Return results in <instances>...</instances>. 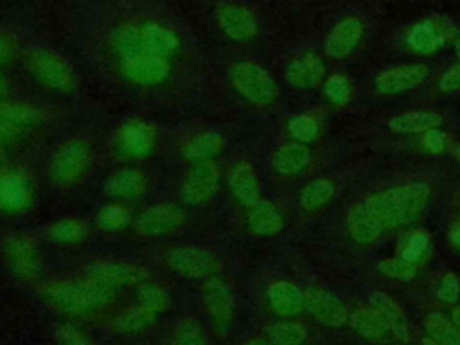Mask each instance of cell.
I'll list each match as a JSON object with an SVG mask.
<instances>
[{
	"instance_id": "6da1fadb",
	"label": "cell",
	"mask_w": 460,
	"mask_h": 345,
	"mask_svg": "<svg viewBox=\"0 0 460 345\" xmlns=\"http://www.w3.org/2000/svg\"><path fill=\"white\" fill-rule=\"evenodd\" d=\"M429 196L431 189L424 181H410L367 196L350 208L347 230L358 244H372L383 234L417 221Z\"/></svg>"
},
{
	"instance_id": "7a4b0ae2",
	"label": "cell",
	"mask_w": 460,
	"mask_h": 345,
	"mask_svg": "<svg viewBox=\"0 0 460 345\" xmlns=\"http://www.w3.org/2000/svg\"><path fill=\"white\" fill-rule=\"evenodd\" d=\"M43 296L58 311L79 314L104 305L111 296V289L102 288L88 279L84 282L58 280L43 288Z\"/></svg>"
},
{
	"instance_id": "3957f363",
	"label": "cell",
	"mask_w": 460,
	"mask_h": 345,
	"mask_svg": "<svg viewBox=\"0 0 460 345\" xmlns=\"http://www.w3.org/2000/svg\"><path fill=\"white\" fill-rule=\"evenodd\" d=\"M29 72L45 86L58 92H72L77 88V74L74 66L58 52L47 47H32L25 52Z\"/></svg>"
},
{
	"instance_id": "277c9868",
	"label": "cell",
	"mask_w": 460,
	"mask_h": 345,
	"mask_svg": "<svg viewBox=\"0 0 460 345\" xmlns=\"http://www.w3.org/2000/svg\"><path fill=\"white\" fill-rule=\"evenodd\" d=\"M228 77L232 86L255 106H270L279 95V88L271 74L253 61L232 63Z\"/></svg>"
},
{
	"instance_id": "5b68a950",
	"label": "cell",
	"mask_w": 460,
	"mask_h": 345,
	"mask_svg": "<svg viewBox=\"0 0 460 345\" xmlns=\"http://www.w3.org/2000/svg\"><path fill=\"white\" fill-rule=\"evenodd\" d=\"M90 147L79 138L65 142L52 156L49 174L58 185H72L79 181L90 167Z\"/></svg>"
},
{
	"instance_id": "8992f818",
	"label": "cell",
	"mask_w": 460,
	"mask_h": 345,
	"mask_svg": "<svg viewBox=\"0 0 460 345\" xmlns=\"http://www.w3.org/2000/svg\"><path fill=\"white\" fill-rule=\"evenodd\" d=\"M165 262L180 277L194 279V280L210 279L221 268L217 255H214L207 248L194 246V244L176 246L169 250L165 255Z\"/></svg>"
},
{
	"instance_id": "52a82bcc",
	"label": "cell",
	"mask_w": 460,
	"mask_h": 345,
	"mask_svg": "<svg viewBox=\"0 0 460 345\" xmlns=\"http://www.w3.org/2000/svg\"><path fill=\"white\" fill-rule=\"evenodd\" d=\"M2 257L7 268L22 280L31 282L41 275V253L36 244L22 234L5 235V239L2 241Z\"/></svg>"
},
{
	"instance_id": "ba28073f",
	"label": "cell",
	"mask_w": 460,
	"mask_h": 345,
	"mask_svg": "<svg viewBox=\"0 0 460 345\" xmlns=\"http://www.w3.org/2000/svg\"><path fill=\"white\" fill-rule=\"evenodd\" d=\"M172 58L158 54H135L119 58V70L124 79L140 86L164 83L172 72Z\"/></svg>"
},
{
	"instance_id": "9c48e42d",
	"label": "cell",
	"mask_w": 460,
	"mask_h": 345,
	"mask_svg": "<svg viewBox=\"0 0 460 345\" xmlns=\"http://www.w3.org/2000/svg\"><path fill=\"white\" fill-rule=\"evenodd\" d=\"M217 185H219L217 165L212 160L198 162L185 174L180 187V194L185 205L198 207L212 199V196L217 190Z\"/></svg>"
},
{
	"instance_id": "30bf717a",
	"label": "cell",
	"mask_w": 460,
	"mask_h": 345,
	"mask_svg": "<svg viewBox=\"0 0 460 345\" xmlns=\"http://www.w3.org/2000/svg\"><path fill=\"white\" fill-rule=\"evenodd\" d=\"M146 277L147 273L144 268L122 261H97L86 268V279L108 289L128 284H142Z\"/></svg>"
},
{
	"instance_id": "8fae6325",
	"label": "cell",
	"mask_w": 460,
	"mask_h": 345,
	"mask_svg": "<svg viewBox=\"0 0 460 345\" xmlns=\"http://www.w3.org/2000/svg\"><path fill=\"white\" fill-rule=\"evenodd\" d=\"M428 74V66L422 63H406L392 66L374 79V88L381 95H399L422 84Z\"/></svg>"
},
{
	"instance_id": "7c38bea8",
	"label": "cell",
	"mask_w": 460,
	"mask_h": 345,
	"mask_svg": "<svg viewBox=\"0 0 460 345\" xmlns=\"http://www.w3.org/2000/svg\"><path fill=\"white\" fill-rule=\"evenodd\" d=\"M305 309L322 325L340 329L349 322V311L341 300L327 289L309 288L305 293Z\"/></svg>"
},
{
	"instance_id": "4fadbf2b",
	"label": "cell",
	"mask_w": 460,
	"mask_h": 345,
	"mask_svg": "<svg viewBox=\"0 0 460 345\" xmlns=\"http://www.w3.org/2000/svg\"><path fill=\"white\" fill-rule=\"evenodd\" d=\"M183 223V210L174 203H158L144 212L135 221V228L140 235L160 237L174 232Z\"/></svg>"
},
{
	"instance_id": "5bb4252c",
	"label": "cell",
	"mask_w": 460,
	"mask_h": 345,
	"mask_svg": "<svg viewBox=\"0 0 460 345\" xmlns=\"http://www.w3.org/2000/svg\"><path fill=\"white\" fill-rule=\"evenodd\" d=\"M216 20L219 29L234 41H248L259 31L255 14L241 4H221L216 9Z\"/></svg>"
},
{
	"instance_id": "9a60e30c",
	"label": "cell",
	"mask_w": 460,
	"mask_h": 345,
	"mask_svg": "<svg viewBox=\"0 0 460 345\" xmlns=\"http://www.w3.org/2000/svg\"><path fill=\"white\" fill-rule=\"evenodd\" d=\"M453 31L442 20L417 22L406 34L408 47L422 56H429L444 49L451 40Z\"/></svg>"
},
{
	"instance_id": "2e32d148",
	"label": "cell",
	"mask_w": 460,
	"mask_h": 345,
	"mask_svg": "<svg viewBox=\"0 0 460 345\" xmlns=\"http://www.w3.org/2000/svg\"><path fill=\"white\" fill-rule=\"evenodd\" d=\"M201 298H203L205 311L210 314V318L217 325L225 327L232 322L235 302H234V293L228 282H225L219 277L207 279L201 291Z\"/></svg>"
},
{
	"instance_id": "e0dca14e",
	"label": "cell",
	"mask_w": 460,
	"mask_h": 345,
	"mask_svg": "<svg viewBox=\"0 0 460 345\" xmlns=\"http://www.w3.org/2000/svg\"><path fill=\"white\" fill-rule=\"evenodd\" d=\"M363 32L365 25L359 18L347 16L340 20L325 38V54L331 59H345L359 45V41L363 40Z\"/></svg>"
},
{
	"instance_id": "ac0fdd59",
	"label": "cell",
	"mask_w": 460,
	"mask_h": 345,
	"mask_svg": "<svg viewBox=\"0 0 460 345\" xmlns=\"http://www.w3.org/2000/svg\"><path fill=\"white\" fill-rule=\"evenodd\" d=\"M155 142H156L155 128L138 119L126 120L117 133V144L120 151L137 158L149 155L155 147Z\"/></svg>"
},
{
	"instance_id": "d6986e66",
	"label": "cell",
	"mask_w": 460,
	"mask_h": 345,
	"mask_svg": "<svg viewBox=\"0 0 460 345\" xmlns=\"http://www.w3.org/2000/svg\"><path fill=\"white\" fill-rule=\"evenodd\" d=\"M368 307L377 313V316L383 320L386 331L399 340L401 343H408L410 340V325L404 311L401 305L385 293H374L368 298Z\"/></svg>"
},
{
	"instance_id": "ffe728a7",
	"label": "cell",
	"mask_w": 460,
	"mask_h": 345,
	"mask_svg": "<svg viewBox=\"0 0 460 345\" xmlns=\"http://www.w3.org/2000/svg\"><path fill=\"white\" fill-rule=\"evenodd\" d=\"M228 189L241 205L252 207L261 199V185L253 167L246 160L235 162L228 171Z\"/></svg>"
},
{
	"instance_id": "44dd1931",
	"label": "cell",
	"mask_w": 460,
	"mask_h": 345,
	"mask_svg": "<svg viewBox=\"0 0 460 345\" xmlns=\"http://www.w3.org/2000/svg\"><path fill=\"white\" fill-rule=\"evenodd\" d=\"M32 189L29 180L16 171L0 172V208L22 210L31 203Z\"/></svg>"
},
{
	"instance_id": "7402d4cb",
	"label": "cell",
	"mask_w": 460,
	"mask_h": 345,
	"mask_svg": "<svg viewBox=\"0 0 460 345\" xmlns=\"http://www.w3.org/2000/svg\"><path fill=\"white\" fill-rule=\"evenodd\" d=\"M248 228L261 237H271L282 232L284 217L275 203L270 199H259L248 207Z\"/></svg>"
},
{
	"instance_id": "603a6c76",
	"label": "cell",
	"mask_w": 460,
	"mask_h": 345,
	"mask_svg": "<svg viewBox=\"0 0 460 345\" xmlns=\"http://www.w3.org/2000/svg\"><path fill=\"white\" fill-rule=\"evenodd\" d=\"M271 309L280 316H296L305 307V296L298 286L288 280H277L266 291Z\"/></svg>"
},
{
	"instance_id": "cb8c5ba5",
	"label": "cell",
	"mask_w": 460,
	"mask_h": 345,
	"mask_svg": "<svg viewBox=\"0 0 460 345\" xmlns=\"http://www.w3.org/2000/svg\"><path fill=\"white\" fill-rule=\"evenodd\" d=\"M325 74L323 61L314 54H302L295 58L286 68V81L293 88H313L316 86Z\"/></svg>"
},
{
	"instance_id": "d4e9b609",
	"label": "cell",
	"mask_w": 460,
	"mask_h": 345,
	"mask_svg": "<svg viewBox=\"0 0 460 345\" xmlns=\"http://www.w3.org/2000/svg\"><path fill=\"white\" fill-rule=\"evenodd\" d=\"M311 160V151L302 142H288L280 146L273 155V169L282 176H293L298 174L302 169L307 167Z\"/></svg>"
},
{
	"instance_id": "484cf974",
	"label": "cell",
	"mask_w": 460,
	"mask_h": 345,
	"mask_svg": "<svg viewBox=\"0 0 460 345\" xmlns=\"http://www.w3.org/2000/svg\"><path fill=\"white\" fill-rule=\"evenodd\" d=\"M442 117L435 111H404L399 115H394L388 120V129L399 135L408 133H426L429 129L440 128Z\"/></svg>"
},
{
	"instance_id": "4316f807",
	"label": "cell",
	"mask_w": 460,
	"mask_h": 345,
	"mask_svg": "<svg viewBox=\"0 0 460 345\" xmlns=\"http://www.w3.org/2000/svg\"><path fill=\"white\" fill-rule=\"evenodd\" d=\"M146 178L137 169H119L115 171L104 185L106 194L119 199H131L144 192Z\"/></svg>"
},
{
	"instance_id": "83f0119b",
	"label": "cell",
	"mask_w": 460,
	"mask_h": 345,
	"mask_svg": "<svg viewBox=\"0 0 460 345\" xmlns=\"http://www.w3.org/2000/svg\"><path fill=\"white\" fill-rule=\"evenodd\" d=\"M223 137L216 131H203L194 135L192 138H189L183 147H181V155L198 164V162H208L214 156H217L223 151Z\"/></svg>"
},
{
	"instance_id": "f1b7e54d",
	"label": "cell",
	"mask_w": 460,
	"mask_h": 345,
	"mask_svg": "<svg viewBox=\"0 0 460 345\" xmlns=\"http://www.w3.org/2000/svg\"><path fill=\"white\" fill-rule=\"evenodd\" d=\"M155 318L156 314L153 311L137 302L117 313L113 318V329L122 334H137L146 331L155 322Z\"/></svg>"
},
{
	"instance_id": "f546056e",
	"label": "cell",
	"mask_w": 460,
	"mask_h": 345,
	"mask_svg": "<svg viewBox=\"0 0 460 345\" xmlns=\"http://www.w3.org/2000/svg\"><path fill=\"white\" fill-rule=\"evenodd\" d=\"M429 253H431L429 235L424 230H411L401 239L395 257L420 266L429 257Z\"/></svg>"
},
{
	"instance_id": "4dcf8cb0",
	"label": "cell",
	"mask_w": 460,
	"mask_h": 345,
	"mask_svg": "<svg viewBox=\"0 0 460 345\" xmlns=\"http://www.w3.org/2000/svg\"><path fill=\"white\" fill-rule=\"evenodd\" d=\"M349 323L358 336L370 341H377L388 334L383 320L370 307L356 309L352 314H349Z\"/></svg>"
},
{
	"instance_id": "1f68e13d",
	"label": "cell",
	"mask_w": 460,
	"mask_h": 345,
	"mask_svg": "<svg viewBox=\"0 0 460 345\" xmlns=\"http://www.w3.org/2000/svg\"><path fill=\"white\" fill-rule=\"evenodd\" d=\"M334 190L336 187L329 178H314L300 190V207L305 212H314L334 198Z\"/></svg>"
},
{
	"instance_id": "d6a6232c",
	"label": "cell",
	"mask_w": 460,
	"mask_h": 345,
	"mask_svg": "<svg viewBox=\"0 0 460 345\" xmlns=\"http://www.w3.org/2000/svg\"><path fill=\"white\" fill-rule=\"evenodd\" d=\"M426 336H429L438 345H460V334L446 314L440 311H431L424 320Z\"/></svg>"
},
{
	"instance_id": "836d02e7",
	"label": "cell",
	"mask_w": 460,
	"mask_h": 345,
	"mask_svg": "<svg viewBox=\"0 0 460 345\" xmlns=\"http://www.w3.org/2000/svg\"><path fill=\"white\" fill-rule=\"evenodd\" d=\"M266 340L273 345H304L307 332L295 322H273L264 329Z\"/></svg>"
},
{
	"instance_id": "e575fe53",
	"label": "cell",
	"mask_w": 460,
	"mask_h": 345,
	"mask_svg": "<svg viewBox=\"0 0 460 345\" xmlns=\"http://www.w3.org/2000/svg\"><path fill=\"white\" fill-rule=\"evenodd\" d=\"M137 302L153 311L155 314L165 311L171 304V293L165 286L156 282H142L138 284V295Z\"/></svg>"
},
{
	"instance_id": "d590c367",
	"label": "cell",
	"mask_w": 460,
	"mask_h": 345,
	"mask_svg": "<svg viewBox=\"0 0 460 345\" xmlns=\"http://www.w3.org/2000/svg\"><path fill=\"white\" fill-rule=\"evenodd\" d=\"M86 225L75 217H63L59 221H56L50 228H49V235L50 239H54L56 243L61 244H72V243H79L84 239L86 235Z\"/></svg>"
},
{
	"instance_id": "8d00e7d4",
	"label": "cell",
	"mask_w": 460,
	"mask_h": 345,
	"mask_svg": "<svg viewBox=\"0 0 460 345\" xmlns=\"http://www.w3.org/2000/svg\"><path fill=\"white\" fill-rule=\"evenodd\" d=\"M377 273L383 275L385 279L390 280H397V282H406L411 280L417 273H419V266L411 264L408 261H402L399 257H388V259H381L376 266Z\"/></svg>"
},
{
	"instance_id": "74e56055",
	"label": "cell",
	"mask_w": 460,
	"mask_h": 345,
	"mask_svg": "<svg viewBox=\"0 0 460 345\" xmlns=\"http://www.w3.org/2000/svg\"><path fill=\"white\" fill-rule=\"evenodd\" d=\"M172 343L174 345H208V340L198 320L185 318L176 325L172 332Z\"/></svg>"
},
{
	"instance_id": "f35d334b",
	"label": "cell",
	"mask_w": 460,
	"mask_h": 345,
	"mask_svg": "<svg viewBox=\"0 0 460 345\" xmlns=\"http://www.w3.org/2000/svg\"><path fill=\"white\" fill-rule=\"evenodd\" d=\"M129 219H131L129 210L122 205H117V203L104 205L97 212V225L102 230H108V232H115V230L124 228L129 223Z\"/></svg>"
},
{
	"instance_id": "ab89813d",
	"label": "cell",
	"mask_w": 460,
	"mask_h": 345,
	"mask_svg": "<svg viewBox=\"0 0 460 345\" xmlns=\"http://www.w3.org/2000/svg\"><path fill=\"white\" fill-rule=\"evenodd\" d=\"M323 93L334 106H345L352 95V84L345 75L334 74L323 84Z\"/></svg>"
},
{
	"instance_id": "60d3db41",
	"label": "cell",
	"mask_w": 460,
	"mask_h": 345,
	"mask_svg": "<svg viewBox=\"0 0 460 345\" xmlns=\"http://www.w3.org/2000/svg\"><path fill=\"white\" fill-rule=\"evenodd\" d=\"M288 131L296 142H311L318 135V124L309 115H295L288 122Z\"/></svg>"
},
{
	"instance_id": "b9f144b4",
	"label": "cell",
	"mask_w": 460,
	"mask_h": 345,
	"mask_svg": "<svg viewBox=\"0 0 460 345\" xmlns=\"http://www.w3.org/2000/svg\"><path fill=\"white\" fill-rule=\"evenodd\" d=\"M433 293L435 296L444 302V304H456L458 298H460V280L455 273H442L437 280H435V286H433Z\"/></svg>"
},
{
	"instance_id": "7bdbcfd3",
	"label": "cell",
	"mask_w": 460,
	"mask_h": 345,
	"mask_svg": "<svg viewBox=\"0 0 460 345\" xmlns=\"http://www.w3.org/2000/svg\"><path fill=\"white\" fill-rule=\"evenodd\" d=\"M18 52V38L13 31L0 29V68L13 61Z\"/></svg>"
},
{
	"instance_id": "ee69618b",
	"label": "cell",
	"mask_w": 460,
	"mask_h": 345,
	"mask_svg": "<svg viewBox=\"0 0 460 345\" xmlns=\"http://www.w3.org/2000/svg\"><path fill=\"white\" fill-rule=\"evenodd\" d=\"M420 144L426 151H429L433 155H440L447 147V137H446L444 131L435 128V129H429V131L422 133Z\"/></svg>"
},
{
	"instance_id": "f6af8a7d",
	"label": "cell",
	"mask_w": 460,
	"mask_h": 345,
	"mask_svg": "<svg viewBox=\"0 0 460 345\" xmlns=\"http://www.w3.org/2000/svg\"><path fill=\"white\" fill-rule=\"evenodd\" d=\"M438 90L440 92H455L460 90V63L447 68L440 79H438Z\"/></svg>"
},
{
	"instance_id": "bcb514c9",
	"label": "cell",
	"mask_w": 460,
	"mask_h": 345,
	"mask_svg": "<svg viewBox=\"0 0 460 345\" xmlns=\"http://www.w3.org/2000/svg\"><path fill=\"white\" fill-rule=\"evenodd\" d=\"M59 341H61V345H88L86 340L83 338V334L70 325H63L59 329Z\"/></svg>"
},
{
	"instance_id": "7dc6e473",
	"label": "cell",
	"mask_w": 460,
	"mask_h": 345,
	"mask_svg": "<svg viewBox=\"0 0 460 345\" xmlns=\"http://www.w3.org/2000/svg\"><path fill=\"white\" fill-rule=\"evenodd\" d=\"M18 133H20V128L11 126V124H5V122H0V142L14 140Z\"/></svg>"
},
{
	"instance_id": "c3c4849f",
	"label": "cell",
	"mask_w": 460,
	"mask_h": 345,
	"mask_svg": "<svg viewBox=\"0 0 460 345\" xmlns=\"http://www.w3.org/2000/svg\"><path fill=\"white\" fill-rule=\"evenodd\" d=\"M449 239H451V243H453L456 248H460V223H456V225L453 226V230H451V234H449Z\"/></svg>"
},
{
	"instance_id": "681fc988",
	"label": "cell",
	"mask_w": 460,
	"mask_h": 345,
	"mask_svg": "<svg viewBox=\"0 0 460 345\" xmlns=\"http://www.w3.org/2000/svg\"><path fill=\"white\" fill-rule=\"evenodd\" d=\"M7 93H9V81L0 74V101L5 99Z\"/></svg>"
},
{
	"instance_id": "f907efd6",
	"label": "cell",
	"mask_w": 460,
	"mask_h": 345,
	"mask_svg": "<svg viewBox=\"0 0 460 345\" xmlns=\"http://www.w3.org/2000/svg\"><path fill=\"white\" fill-rule=\"evenodd\" d=\"M451 322L455 323V327H456V331L460 334V305H455V309L451 313Z\"/></svg>"
},
{
	"instance_id": "816d5d0a",
	"label": "cell",
	"mask_w": 460,
	"mask_h": 345,
	"mask_svg": "<svg viewBox=\"0 0 460 345\" xmlns=\"http://www.w3.org/2000/svg\"><path fill=\"white\" fill-rule=\"evenodd\" d=\"M244 345H273V343L268 341L266 338H252V340H248Z\"/></svg>"
},
{
	"instance_id": "f5cc1de1",
	"label": "cell",
	"mask_w": 460,
	"mask_h": 345,
	"mask_svg": "<svg viewBox=\"0 0 460 345\" xmlns=\"http://www.w3.org/2000/svg\"><path fill=\"white\" fill-rule=\"evenodd\" d=\"M422 345H438V343H437V341H433L429 336H426V334H424V336H422Z\"/></svg>"
},
{
	"instance_id": "db71d44e",
	"label": "cell",
	"mask_w": 460,
	"mask_h": 345,
	"mask_svg": "<svg viewBox=\"0 0 460 345\" xmlns=\"http://www.w3.org/2000/svg\"><path fill=\"white\" fill-rule=\"evenodd\" d=\"M456 52H458V56H460V38L456 40Z\"/></svg>"
},
{
	"instance_id": "11a10c76",
	"label": "cell",
	"mask_w": 460,
	"mask_h": 345,
	"mask_svg": "<svg viewBox=\"0 0 460 345\" xmlns=\"http://www.w3.org/2000/svg\"><path fill=\"white\" fill-rule=\"evenodd\" d=\"M458 156H460V147H458Z\"/></svg>"
}]
</instances>
